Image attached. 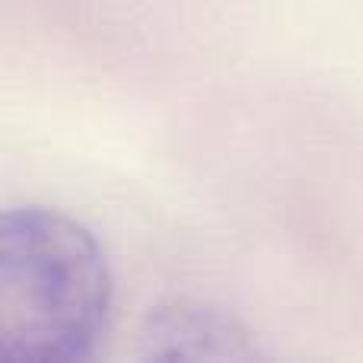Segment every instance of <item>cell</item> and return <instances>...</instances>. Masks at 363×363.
I'll list each match as a JSON object with an SVG mask.
<instances>
[{"instance_id": "1", "label": "cell", "mask_w": 363, "mask_h": 363, "mask_svg": "<svg viewBox=\"0 0 363 363\" xmlns=\"http://www.w3.org/2000/svg\"><path fill=\"white\" fill-rule=\"evenodd\" d=\"M112 271L96 236L48 207L0 217V363L93 360L112 322Z\"/></svg>"}, {"instance_id": "2", "label": "cell", "mask_w": 363, "mask_h": 363, "mask_svg": "<svg viewBox=\"0 0 363 363\" xmlns=\"http://www.w3.org/2000/svg\"><path fill=\"white\" fill-rule=\"evenodd\" d=\"M150 357H245V335L217 313L176 306L169 313L150 315V332L144 335Z\"/></svg>"}]
</instances>
